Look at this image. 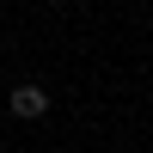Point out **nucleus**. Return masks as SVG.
I'll return each mask as SVG.
<instances>
[{"mask_svg":"<svg viewBox=\"0 0 153 153\" xmlns=\"http://www.w3.org/2000/svg\"><path fill=\"white\" fill-rule=\"evenodd\" d=\"M43 110H49L43 86H12V117H43Z\"/></svg>","mask_w":153,"mask_h":153,"instance_id":"1","label":"nucleus"}]
</instances>
